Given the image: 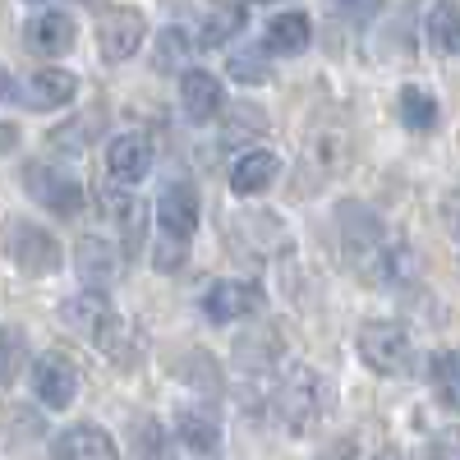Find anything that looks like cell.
I'll list each match as a JSON object with an SVG mask.
<instances>
[{
	"label": "cell",
	"instance_id": "obj_1",
	"mask_svg": "<svg viewBox=\"0 0 460 460\" xmlns=\"http://www.w3.org/2000/svg\"><path fill=\"white\" fill-rule=\"evenodd\" d=\"M341 244H345V258H350V267L373 281V286H387L396 277V249L387 244V230H382V221L373 212H364L359 203H341Z\"/></svg>",
	"mask_w": 460,
	"mask_h": 460
},
{
	"label": "cell",
	"instance_id": "obj_2",
	"mask_svg": "<svg viewBox=\"0 0 460 460\" xmlns=\"http://www.w3.org/2000/svg\"><path fill=\"white\" fill-rule=\"evenodd\" d=\"M355 157V138H350V120L336 111H323L318 120L304 134V189H318L332 175H345Z\"/></svg>",
	"mask_w": 460,
	"mask_h": 460
},
{
	"label": "cell",
	"instance_id": "obj_3",
	"mask_svg": "<svg viewBox=\"0 0 460 460\" xmlns=\"http://www.w3.org/2000/svg\"><path fill=\"white\" fill-rule=\"evenodd\" d=\"M272 414L281 419V429L290 438H304L314 424H318V414H323V382L314 368H304V364H290L281 373V382L272 387Z\"/></svg>",
	"mask_w": 460,
	"mask_h": 460
},
{
	"label": "cell",
	"instance_id": "obj_4",
	"mask_svg": "<svg viewBox=\"0 0 460 460\" xmlns=\"http://www.w3.org/2000/svg\"><path fill=\"white\" fill-rule=\"evenodd\" d=\"M60 318H65V327H74L79 336L97 341L106 359H111V355L125 359V350H120V318H115L111 299H106L102 290H84L79 299H69L65 309H60Z\"/></svg>",
	"mask_w": 460,
	"mask_h": 460
},
{
	"label": "cell",
	"instance_id": "obj_5",
	"mask_svg": "<svg viewBox=\"0 0 460 460\" xmlns=\"http://www.w3.org/2000/svg\"><path fill=\"white\" fill-rule=\"evenodd\" d=\"M359 359H364L373 373H382V377L410 373V359H414L410 332L396 327V323H368V327L359 332Z\"/></svg>",
	"mask_w": 460,
	"mask_h": 460
},
{
	"label": "cell",
	"instance_id": "obj_6",
	"mask_svg": "<svg viewBox=\"0 0 460 460\" xmlns=\"http://www.w3.org/2000/svg\"><path fill=\"white\" fill-rule=\"evenodd\" d=\"M10 258L23 267L28 277H51L60 267V240L51 235V230L32 226V221H14L10 226V240H5Z\"/></svg>",
	"mask_w": 460,
	"mask_h": 460
},
{
	"label": "cell",
	"instance_id": "obj_7",
	"mask_svg": "<svg viewBox=\"0 0 460 460\" xmlns=\"http://www.w3.org/2000/svg\"><path fill=\"white\" fill-rule=\"evenodd\" d=\"M23 184H28V194L42 208H51L56 217H79V208H84V184L65 171H56V166H42V162L23 166Z\"/></svg>",
	"mask_w": 460,
	"mask_h": 460
},
{
	"label": "cell",
	"instance_id": "obj_8",
	"mask_svg": "<svg viewBox=\"0 0 460 460\" xmlns=\"http://www.w3.org/2000/svg\"><path fill=\"white\" fill-rule=\"evenodd\" d=\"M32 392L47 410H69L74 396H79V368H74L60 350H51L32 364Z\"/></svg>",
	"mask_w": 460,
	"mask_h": 460
},
{
	"label": "cell",
	"instance_id": "obj_9",
	"mask_svg": "<svg viewBox=\"0 0 460 460\" xmlns=\"http://www.w3.org/2000/svg\"><path fill=\"white\" fill-rule=\"evenodd\" d=\"M143 32H147V23H143V14H138L134 5H115V10L102 19V28H97L102 60H111V65L129 60V56L143 47Z\"/></svg>",
	"mask_w": 460,
	"mask_h": 460
},
{
	"label": "cell",
	"instance_id": "obj_10",
	"mask_svg": "<svg viewBox=\"0 0 460 460\" xmlns=\"http://www.w3.org/2000/svg\"><path fill=\"white\" fill-rule=\"evenodd\" d=\"M262 309V290L258 281H221L203 295V314L208 323H235L244 314H258Z\"/></svg>",
	"mask_w": 460,
	"mask_h": 460
},
{
	"label": "cell",
	"instance_id": "obj_11",
	"mask_svg": "<svg viewBox=\"0 0 460 460\" xmlns=\"http://www.w3.org/2000/svg\"><path fill=\"white\" fill-rule=\"evenodd\" d=\"M157 226H162V235H171V240H194V230H199V194H194V189H189V184L162 189Z\"/></svg>",
	"mask_w": 460,
	"mask_h": 460
},
{
	"label": "cell",
	"instance_id": "obj_12",
	"mask_svg": "<svg viewBox=\"0 0 460 460\" xmlns=\"http://www.w3.org/2000/svg\"><path fill=\"white\" fill-rule=\"evenodd\" d=\"M106 171L115 184H138L152 171V143L143 134H120L106 147Z\"/></svg>",
	"mask_w": 460,
	"mask_h": 460
},
{
	"label": "cell",
	"instance_id": "obj_13",
	"mask_svg": "<svg viewBox=\"0 0 460 460\" xmlns=\"http://www.w3.org/2000/svg\"><path fill=\"white\" fill-rule=\"evenodd\" d=\"M106 217H111L115 235L125 244V258H138L143 240H147V208L134 194H106Z\"/></svg>",
	"mask_w": 460,
	"mask_h": 460
},
{
	"label": "cell",
	"instance_id": "obj_14",
	"mask_svg": "<svg viewBox=\"0 0 460 460\" xmlns=\"http://www.w3.org/2000/svg\"><path fill=\"white\" fill-rule=\"evenodd\" d=\"M74 37H79V23H74L69 14H60V10H47V14L28 19L23 42H28L37 56H65V51L74 47Z\"/></svg>",
	"mask_w": 460,
	"mask_h": 460
},
{
	"label": "cell",
	"instance_id": "obj_15",
	"mask_svg": "<svg viewBox=\"0 0 460 460\" xmlns=\"http://www.w3.org/2000/svg\"><path fill=\"white\" fill-rule=\"evenodd\" d=\"M180 106L194 125L212 120V115L221 111V84L208 69H180Z\"/></svg>",
	"mask_w": 460,
	"mask_h": 460
},
{
	"label": "cell",
	"instance_id": "obj_16",
	"mask_svg": "<svg viewBox=\"0 0 460 460\" xmlns=\"http://www.w3.org/2000/svg\"><path fill=\"white\" fill-rule=\"evenodd\" d=\"M74 93H79V79H74L69 69H37L19 102L32 106V111H56V106H69Z\"/></svg>",
	"mask_w": 460,
	"mask_h": 460
},
{
	"label": "cell",
	"instance_id": "obj_17",
	"mask_svg": "<svg viewBox=\"0 0 460 460\" xmlns=\"http://www.w3.org/2000/svg\"><path fill=\"white\" fill-rule=\"evenodd\" d=\"M277 171H281L277 152H244V157L230 166V189H235L240 199H253L277 180Z\"/></svg>",
	"mask_w": 460,
	"mask_h": 460
},
{
	"label": "cell",
	"instance_id": "obj_18",
	"mask_svg": "<svg viewBox=\"0 0 460 460\" xmlns=\"http://www.w3.org/2000/svg\"><path fill=\"white\" fill-rule=\"evenodd\" d=\"M51 456H60V460H69V456L74 460H106V456H115V442L97 424H79V429H69L51 442Z\"/></svg>",
	"mask_w": 460,
	"mask_h": 460
},
{
	"label": "cell",
	"instance_id": "obj_19",
	"mask_svg": "<svg viewBox=\"0 0 460 460\" xmlns=\"http://www.w3.org/2000/svg\"><path fill=\"white\" fill-rule=\"evenodd\" d=\"M314 42V23H309V14H277L272 23H267V51L272 56H299L304 47Z\"/></svg>",
	"mask_w": 460,
	"mask_h": 460
},
{
	"label": "cell",
	"instance_id": "obj_20",
	"mask_svg": "<svg viewBox=\"0 0 460 460\" xmlns=\"http://www.w3.org/2000/svg\"><path fill=\"white\" fill-rule=\"evenodd\" d=\"M277 355H281V336L272 332V327H249L240 341H235V359L244 364V368H272L277 364Z\"/></svg>",
	"mask_w": 460,
	"mask_h": 460
},
{
	"label": "cell",
	"instance_id": "obj_21",
	"mask_svg": "<svg viewBox=\"0 0 460 460\" xmlns=\"http://www.w3.org/2000/svg\"><path fill=\"white\" fill-rule=\"evenodd\" d=\"M429 47L438 56H456L460 51V5L456 0H438L429 10Z\"/></svg>",
	"mask_w": 460,
	"mask_h": 460
},
{
	"label": "cell",
	"instance_id": "obj_22",
	"mask_svg": "<svg viewBox=\"0 0 460 460\" xmlns=\"http://www.w3.org/2000/svg\"><path fill=\"white\" fill-rule=\"evenodd\" d=\"M401 120H405V129H414V134H433V125H438V102H433V93L419 88V84H405V88H401Z\"/></svg>",
	"mask_w": 460,
	"mask_h": 460
},
{
	"label": "cell",
	"instance_id": "obj_23",
	"mask_svg": "<svg viewBox=\"0 0 460 460\" xmlns=\"http://www.w3.org/2000/svg\"><path fill=\"white\" fill-rule=\"evenodd\" d=\"M180 442L189 451H199V456H212L221 447V424H212V419L199 414V410H184L180 414Z\"/></svg>",
	"mask_w": 460,
	"mask_h": 460
},
{
	"label": "cell",
	"instance_id": "obj_24",
	"mask_svg": "<svg viewBox=\"0 0 460 460\" xmlns=\"http://www.w3.org/2000/svg\"><path fill=\"white\" fill-rule=\"evenodd\" d=\"M433 396L447 410H460V350H438L433 355Z\"/></svg>",
	"mask_w": 460,
	"mask_h": 460
},
{
	"label": "cell",
	"instance_id": "obj_25",
	"mask_svg": "<svg viewBox=\"0 0 460 460\" xmlns=\"http://www.w3.org/2000/svg\"><path fill=\"white\" fill-rule=\"evenodd\" d=\"M244 28V10L235 5V0H221V5H212L208 10V19H203V47H221V42H230Z\"/></svg>",
	"mask_w": 460,
	"mask_h": 460
},
{
	"label": "cell",
	"instance_id": "obj_26",
	"mask_svg": "<svg viewBox=\"0 0 460 460\" xmlns=\"http://www.w3.org/2000/svg\"><path fill=\"white\" fill-rule=\"evenodd\" d=\"M74 262H79V272H84L88 281H106V277H111V267H115L111 240H97V235H88L79 249H74Z\"/></svg>",
	"mask_w": 460,
	"mask_h": 460
},
{
	"label": "cell",
	"instance_id": "obj_27",
	"mask_svg": "<svg viewBox=\"0 0 460 460\" xmlns=\"http://www.w3.org/2000/svg\"><path fill=\"white\" fill-rule=\"evenodd\" d=\"M189 37H184V28H166L162 37H157V47H152V65H157L162 74H180L184 69V60H189Z\"/></svg>",
	"mask_w": 460,
	"mask_h": 460
},
{
	"label": "cell",
	"instance_id": "obj_28",
	"mask_svg": "<svg viewBox=\"0 0 460 460\" xmlns=\"http://www.w3.org/2000/svg\"><path fill=\"white\" fill-rule=\"evenodd\" d=\"M267 129V115L258 111V106H230V120H226V134H221V143L226 147H235V143H249V138H258Z\"/></svg>",
	"mask_w": 460,
	"mask_h": 460
},
{
	"label": "cell",
	"instance_id": "obj_29",
	"mask_svg": "<svg viewBox=\"0 0 460 460\" xmlns=\"http://www.w3.org/2000/svg\"><path fill=\"white\" fill-rule=\"evenodd\" d=\"M230 74H235L240 84H267L272 79V69H267V60L258 51H240V56H230Z\"/></svg>",
	"mask_w": 460,
	"mask_h": 460
},
{
	"label": "cell",
	"instance_id": "obj_30",
	"mask_svg": "<svg viewBox=\"0 0 460 460\" xmlns=\"http://www.w3.org/2000/svg\"><path fill=\"white\" fill-rule=\"evenodd\" d=\"M377 5H382V0H327V10L336 19H345V23H368L377 14Z\"/></svg>",
	"mask_w": 460,
	"mask_h": 460
},
{
	"label": "cell",
	"instance_id": "obj_31",
	"mask_svg": "<svg viewBox=\"0 0 460 460\" xmlns=\"http://www.w3.org/2000/svg\"><path fill=\"white\" fill-rule=\"evenodd\" d=\"M184 258H189V240H171V235H162L157 249H152V262H157L162 272H175V267H184Z\"/></svg>",
	"mask_w": 460,
	"mask_h": 460
},
{
	"label": "cell",
	"instance_id": "obj_32",
	"mask_svg": "<svg viewBox=\"0 0 460 460\" xmlns=\"http://www.w3.org/2000/svg\"><path fill=\"white\" fill-rule=\"evenodd\" d=\"M88 134H93V129H88V120H74V125H60V129L51 134V143H56V147H65V152H69V147L79 152V147L88 143Z\"/></svg>",
	"mask_w": 460,
	"mask_h": 460
},
{
	"label": "cell",
	"instance_id": "obj_33",
	"mask_svg": "<svg viewBox=\"0 0 460 460\" xmlns=\"http://www.w3.org/2000/svg\"><path fill=\"white\" fill-rule=\"evenodd\" d=\"M134 451H138V456H147V451H152V456H162V451H166V442H162V429L152 424V419H147V429H143V424L134 429Z\"/></svg>",
	"mask_w": 460,
	"mask_h": 460
},
{
	"label": "cell",
	"instance_id": "obj_34",
	"mask_svg": "<svg viewBox=\"0 0 460 460\" xmlns=\"http://www.w3.org/2000/svg\"><path fill=\"white\" fill-rule=\"evenodd\" d=\"M19 97V88H14V79H10V74L5 69H0V106H5V102H14Z\"/></svg>",
	"mask_w": 460,
	"mask_h": 460
},
{
	"label": "cell",
	"instance_id": "obj_35",
	"mask_svg": "<svg viewBox=\"0 0 460 460\" xmlns=\"http://www.w3.org/2000/svg\"><path fill=\"white\" fill-rule=\"evenodd\" d=\"M10 377V341H5V332H0V382Z\"/></svg>",
	"mask_w": 460,
	"mask_h": 460
},
{
	"label": "cell",
	"instance_id": "obj_36",
	"mask_svg": "<svg viewBox=\"0 0 460 460\" xmlns=\"http://www.w3.org/2000/svg\"><path fill=\"white\" fill-rule=\"evenodd\" d=\"M19 143V134H14V125H0V152H10Z\"/></svg>",
	"mask_w": 460,
	"mask_h": 460
},
{
	"label": "cell",
	"instance_id": "obj_37",
	"mask_svg": "<svg viewBox=\"0 0 460 460\" xmlns=\"http://www.w3.org/2000/svg\"><path fill=\"white\" fill-rule=\"evenodd\" d=\"M258 5H267V0H258Z\"/></svg>",
	"mask_w": 460,
	"mask_h": 460
}]
</instances>
